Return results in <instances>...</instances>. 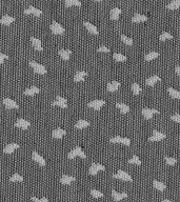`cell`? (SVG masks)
Segmentation results:
<instances>
[{"instance_id":"obj_39","label":"cell","mask_w":180,"mask_h":202,"mask_svg":"<svg viewBox=\"0 0 180 202\" xmlns=\"http://www.w3.org/2000/svg\"><path fill=\"white\" fill-rule=\"evenodd\" d=\"M128 163L130 164H137V165H140L141 164V160L138 158V156L137 155H134V156L132 157V158L128 160Z\"/></svg>"},{"instance_id":"obj_2","label":"cell","mask_w":180,"mask_h":202,"mask_svg":"<svg viewBox=\"0 0 180 202\" xmlns=\"http://www.w3.org/2000/svg\"><path fill=\"white\" fill-rule=\"evenodd\" d=\"M30 65L32 66L33 71H34L35 73H37V74H41V75H44L46 74V68L44 65H42V64L38 63V62L34 61V60H31L30 61Z\"/></svg>"},{"instance_id":"obj_33","label":"cell","mask_w":180,"mask_h":202,"mask_svg":"<svg viewBox=\"0 0 180 202\" xmlns=\"http://www.w3.org/2000/svg\"><path fill=\"white\" fill-rule=\"evenodd\" d=\"M166 8L170 10H176V8H180V0H173L170 3L166 4Z\"/></svg>"},{"instance_id":"obj_12","label":"cell","mask_w":180,"mask_h":202,"mask_svg":"<svg viewBox=\"0 0 180 202\" xmlns=\"http://www.w3.org/2000/svg\"><path fill=\"white\" fill-rule=\"evenodd\" d=\"M31 42H32L33 48H34L36 51H39V52L43 51V48H42L41 40H40V39L36 38V37H31Z\"/></svg>"},{"instance_id":"obj_49","label":"cell","mask_w":180,"mask_h":202,"mask_svg":"<svg viewBox=\"0 0 180 202\" xmlns=\"http://www.w3.org/2000/svg\"><path fill=\"white\" fill-rule=\"evenodd\" d=\"M40 200H41V202H50V201H48V199L46 198V197H42V198L40 199Z\"/></svg>"},{"instance_id":"obj_43","label":"cell","mask_w":180,"mask_h":202,"mask_svg":"<svg viewBox=\"0 0 180 202\" xmlns=\"http://www.w3.org/2000/svg\"><path fill=\"white\" fill-rule=\"evenodd\" d=\"M121 139H122V137L115 136V137H112V138L110 139V142L111 143H121Z\"/></svg>"},{"instance_id":"obj_18","label":"cell","mask_w":180,"mask_h":202,"mask_svg":"<svg viewBox=\"0 0 180 202\" xmlns=\"http://www.w3.org/2000/svg\"><path fill=\"white\" fill-rule=\"evenodd\" d=\"M58 54H59V56L63 59V60H68L70 57H71V55H72V51L64 50V48H60V50H58Z\"/></svg>"},{"instance_id":"obj_32","label":"cell","mask_w":180,"mask_h":202,"mask_svg":"<svg viewBox=\"0 0 180 202\" xmlns=\"http://www.w3.org/2000/svg\"><path fill=\"white\" fill-rule=\"evenodd\" d=\"M168 92L170 94V96L174 99H180V92L173 88H168Z\"/></svg>"},{"instance_id":"obj_14","label":"cell","mask_w":180,"mask_h":202,"mask_svg":"<svg viewBox=\"0 0 180 202\" xmlns=\"http://www.w3.org/2000/svg\"><path fill=\"white\" fill-rule=\"evenodd\" d=\"M65 134H66V131L63 130V128H61V127L55 128V130L52 132V136L56 139H61Z\"/></svg>"},{"instance_id":"obj_21","label":"cell","mask_w":180,"mask_h":202,"mask_svg":"<svg viewBox=\"0 0 180 202\" xmlns=\"http://www.w3.org/2000/svg\"><path fill=\"white\" fill-rule=\"evenodd\" d=\"M32 157H33V160H35L37 162V163H39L41 166L45 165V160H44V158L41 156V155H39L37 152H33Z\"/></svg>"},{"instance_id":"obj_7","label":"cell","mask_w":180,"mask_h":202,"mask_svg":"<svg viewBox=\"0 0 180 202\" xmlns=\"http://www.w3.org/2000/svg\"><path fill=\"white\" fill-rule=\"evenodd\" d=\"M104 103H105V101L102 100V99H96V100H93V101L88 102V108H94V110H96V111H99L100 108H101L102 106L104 105Z\"/></svg>"},{"instance_id":"obj_35","label":"cell","mask_w":180,"mask_h":202,"mask_svg":"<svg viewBox=\"0 0 180 202\" xmlns=\"http://www.w3.org/2000/svg\"><path fill=\"white\" fill-rule=\"evenodd\" d=\"M64 4H65V6H72V5L81 6V2L79 0H65Z\"/></svg>"},{"instance_id":"obj_40","label":"cell","mask_w":180,"mask_h":202,"mask_svg":"<svg viewBox=\"0 0 180 202\" xmlns=\"http://www.w3.org/2000/svg\"><path fill=\"white\" fill-rule=\"evenodd\" d=\"M121 40L123 41L125 44H128V45H132L133 44V39L130 38V37H128L126 35H124V34H121Z\"/></svg>"},{"instance_id":"obj_9","label":"cell","mask_w":180,"mask_h":202,"mask_svg":"<svg viewBox=\"0 0 180 202\" xmlns=\"http://www.w3.org/2000/svg\"><path fill=\"white\" fill-rule=\"evenodd\" d=\"M142 115L145 119H151L153 117L154 114H159L158 110H155V108H142Z\"/></svg>"},{"instance_id":"obj_4","label":"cell","mask_w":180,"mask_h":202,"mask_svg":"<svg viewBox=\"0 0 180 202\" xmlns=\"http://www.w3.org/2000/svg\"><path fill=\"white\" fill-rule=\"evenodd\" d=\"M104 170H105V167H104L102 164L96 163V162H93V163L91 164V166H90L88 173H90V175H92V176H96V175L98 174L100 171H104Z\"/></svg>"},{"instance_id":"obj_38","label":"cell","mask_w":180,"mask_h":202,"mask_svg":"<svg viewBox=\"0 0 180 202\" xmlns=\"http://www.w3.org/2000/svg\"><path fill=\"white\" fill-rule=\"evenodd\" d=\"M113 58H114L116 61H125L126 59H128L126 58V56L120 54V53H115V54L113 55Z\"/></svg>"},{"instance_id":"obj_11","label":"cell","mask_w":180,"mask_h":202,"mask_svg":"<svg viewBox=\"0 0 180 202\" xmlns=\"http://www.w3.org/2000/svg\"><path fill=\"white\" fill-rule=\"evenodd\" d=\"M30 125H31L30 121L25 120V119L23 118H19L18 120L15 122V126H17V127L19 128H22V130H26Z\"/></svg>"},{"instance_id":"obj_42","label":"cell","mask_w":180,"mask_h":202,"mask_svg":"<svg viewBox=\"0 0 180 202\" xmlns=\"http://www.w3.org/2000/svg\"><path fill=\"white\" fill-rule=\"evenodd\" d=\"M91 195H92L94 198H102V197H103V194H102L100 190H91Z\"/></svg>"},{"instance_id":"obj_29","label":"cell","mask_w":180,"mask_h":202,"mask_svg":"<svg viewBox=\"0 0 180 202\" xmlns=\"http://www.w3.org/2000/svg\"><path fill=\"white\" fill-rule=\"evenodd\" d=\"M90 126V122L88 120H84V119H79L78 121L75 123V127L76 128H84V127H88Z\"/></svg>"},{"instance_id":"obj_47","label":"cell","mask_w":180,"mask_h":202,"mask_svg":"<svg viewBox=\"0 0 180 202\" xmlns=\"http://www.w3.org/2000/svg\"><path fill=\"white\" fill-rule=\"evenodd\" d=\"M171 119L175 122H180V114H175L171 116Z\"/></svg>"},{"instance_id":"obj_1","label":"cell","mask_w":180,"mask_h":202,"mask_svg":"<svg viewBox=\"0 0 180 202\" xmlns=\"http://www.w3.org/2000/svg\"><path fill=\"white\" fill-rule=\"evenodd\" d=\"M77 156H79L80 158H82V159H85L86 158L85 153L82 151V148L80 147V146H76L74 150H72L68 154V159H74L75 157H77Z\"/></svg>"},{"instance_id":"obj_24","label":"cell","mask_w":180,"mask_h":202,"mask_svg":"<svg viewBox=\"0 0 180 202\" xmlns=\"http://www.w3.org/2000/svg\"><path fill=\"white\" fill-rule=\"evenodd\" d=\"M39 92H40L39 88L33 85V86L28 88L25 91H24V95H26V96H33V95H35V94H38Z\"/></svg>"},{"instance_id":"obj_13","label":"cell","mask_w":180,"mask_h":202,"mask_svg":"<svg viewBox=\"0 0 180 202\" xmlns=\"http://www.w3.org/2000/svg\"><path fill=\"white\" fill-rule=\"evenodd\" d=\"M24 14H28V15L33 14V15H35V16H40V15L42 14V12H41V10H39V8H35V6H33V5H30L28 8L24 10Z\"/></svg>"},{"instance_id":"obj_17","label":"cell","mask_w":180,"mask_h":202,"mask_svg":"<svg viewBox=\"0 0 180 202\" xmlns=\"http://www.w3.org/2000/svg\"><path fill=\"white\" fill-rule=\"evenodd\" d=\"M112 197L115 201H120V200H122V199L126 198V197H128V194H126V193H118V192H116L115 190H112Z\"/></svg>"},{"instance_id":"obj_5","label":"cell","mask_w":180,"mask_h":202,"mask_svg":"<svg viewBox=\"0 0 180 202\" xmlns=\"http://www.w3.org/2000/svg\"><path fill=\"white\" fill-rule=\"evenodd\" d=\"M113 177L116 179H121V180H123V181H130V182L133 181L132 177H131L125 171H122V170H119L117 174L113 175Z\"/></svg>"},{"instance_id":"obj_22","label":"cell","mask_w":180,"mask_h":202,"mask_svg":"<svg viewBox=\"0 0 180 202\" xmlns=\"http://www.w3.org/2000/svg\"><path fill=\"white\" fill-rule=\"evenodd\" d=\"M83 25L85 26V28H88V32L92 33V34H94V35H98V34H99V33H98V30H97V28L94 25V24L91 23V22H88V21H84V22H83Z\"/></svg>"},{"instance_id":"obj_50","label":"cell","mask_w":180,"mask_h":202,"mask_svg":"<svg viewBox=\"0 0 180 202\" xmlns=\"http://www.w3.org/2000/svg\"><path fill=\"white\" fill-rule=\"evenodd\" d=\"M176 73L180 76V65H177V66H176Z\"/></svg>"},{"instance_id":"obj_10","label":"cell","mask_w":180,"mask_h":202,"mask_svg":"<svg viewBox=\"0 0 180 202\" xmlns=\"http://www.w3.org/2000/svg\"><path fill=\"white\" fill-rule=\"evenodd\" d=\"M3 103L8 110H13V108H19V105L16 101H14L11 98H4Z\"/></svg>"},{"instance_id":"obj_45","label":"cell","mask_w":180,"mask_h":202,"mask_svg":"<svg viewBox=\"0 0 180 202\" xmlns=\"http://www.w3.org/2000/svg\"><path fill=\"white\" fill-rule=\"evenodd\" d=\"M121 143H122V144H124V145H126V146H130L131 140L128 138V137H122V139H121Z\"/></svg>"},{"instance_id":"obj_48","label":"cell","mask_w":180,"mask_h":202,"mask_svg":"<svg viewBox=\"0 0 180 202\" xmlns=\"http://www.w3.org/2000/svg\"><path fill=\"white\" fill-rule=\"evenodd\" d=\"M32 201H34V202H41V200H40V199H38L37 197H35V196L32 197Z\"/></svg>"},{"instance_id":"obj_16","label":"cell","mask_w":180,"mask_h":202,"mask_svg":"<svg viewBox=\"0 0 180 202\" xmlns=\"http://www.w3.org/2000/svg\"><path fill=\"white\" fill-rule=\"evenodd\" d=\"M85 76H88V73H86L85 71H78V72H76L74 75V81L75 82L83 81Z\"/></svg>"},{"instance_id":"obj_15","label":"cell","mask_w":180,"mask_h":202,"mask_svg":"<svg viewBox=\"0 0 180 202\" xmlns=\"http://www.w3.org/2000/svg\"><path fill=\"white\" fill-rule=\"evenodd\" d=\"M15 21V17L10 16V15H4L0 19V24H3V25H10L11 23Z\"/></svg>"},{"instance_id":"obj_31","label":"cell","mask_w":180,"mask_h":202,"mask_svg":"<svg viewBox=\"0 0 180 202\" xmlns=\"http://www.w3.org/2000/svg\"><path fill=\"white\" fill-rule=\"evenodd\" d=\"M157 57H159V53L153 51V52H150V53H148V54L144 55V60L150 61V60H153V59L157 58Z\"/></svg>"},{"instance_id":"obj_6","label":"cell","mask_w":180,"mask_h":202,"mask_svg":"<svg viewBox=\"0 0 180 202\" xmlns=\"http://www.w3.org/2000/svg\"><path fill=\"white\" fill-rule=\"evenodd\" d=\"M52 104L53 105H57L62 108H68V100H66L65 98H63V97L59 96V95L56 97V99L52 102Z\"/></svg>"},{"instance_id":"obj_46","label":"cell","mask_w":180,"mask_h":202,"mask_svg":"<svg viewBox=\"0 0 180 202\" xmlns=\"http://www.w3.org/2000/svg\"><path fill=\"white\" fill-rule=\"evenodd\" d=\"M97 51H98V52H105V53H108V52H110V48H108V46L100 45L99 48H97Z\"/></svg>"},{"instance_id":"obj_26","label":"cell","mask_w":180,"mask_h":202,"mask_svg":"<svg viewBox=\"0 0 180 202\" xmlns=\"http://www.w3.org/2000/svg\"><path fill=\"white\" fill-rule=\"evenodd\" d=\"M145 20H148V16H146V15L138 14V13L134 14V16L132 17V21L133 22H143Z\"/></svg>"},{"instance_id":"obj_44","label":"cell","mask_w":180,"mask_h":202,"mask_svg":"<svg viewBox=\"0 0 180 202\" xmlns=\"http://www.w3.org/2000/svg\"><path fill=\"white\" fill-rule=\"evenodd\" d=\"M5 59H8V56L6 54H4V53L0 52V64L3 63L5 61Z\"/></svg>"},{"instance_id":"obj_25","label":"cell","mask_w":180,"mask_h":202,"mask_svg":"<svg viewBox=\"0 0 180 202\" xmlns=\"http://www.w3.org/2000/svg\"><path fill=\"white\" fill-rule=\"evenodd\" d=\"M76 180V178L73 176H68V175H63V176H61V178H60V182H61L62 184H65V185H68V184H71L73 181Z\"/></svg>"},{"instance_id":"obj_23","label":"cell","mask_w":180,"mask_h":202,"mask_svg":"<svg viewBox=\"0 0 180 202\" xmlns=\"http://www.w3.org/2000/svg\"><path fill=\"white\" fill-rule=\"evenodd\" d=\"M121 14V8H113L110 12V17L112 20H117Z\"/></svg>"},{"instance_id":"obj_30","label":"cell","mask_w":180,"mask_h":202,"mask_svg":"<svg viewBox=\"0 0 180 202\" xmlns=\"http://www.w3.org/2000/svg\"><path fill=\"white\" fill-rule=\"evenodd\" d=\"M153 186H154L156 190H160V192H163V190L166 188L165 184L162 183V182H160V181H158V180H154V181H153Z\"/></svg>"},{"instance_id":"obj_3","label":"cell","mask_w":180,"mask_h":202,"mask_svg":"<svg viewBox=\"0 0 180 202\" xmlns=\"http://www.w3.org/2000/svg\"><path fill=\"white\" fill-rule=\"evenodd\" d=\"M50 28H51V31H52L53 34H55V35H61L65 32V28H64L61 24L58 23V22L55 21V20L52 22Z\"/></svg>"},{"instance_id":"obj_51","label":"cell","mask_w":180,"mask_h":202,"mask_svg":"<svg viewBox=\"0 0 180 202\" xmlns=\"http://www.w3.org/2000/svg\"><path fill=\"white\" fill-rule=\"evenodd\" d=\"M161 202H173L172 200H168V199H163Z\"/></svg>"},{"instance_id":"obj_41","label":"cell","mask_w":180,"mask_h":202,"mask_svg":"<svg viewBox=\"0 0 180 202\" xmlns=\"http://www.w3.org/2000/svg\"><path fill=\"white\" fill-rule=\"evenodd\" d=\"M164 160H165V162L168 164V165H175V164L177 163V159L172 158V157L165 156V157H164Z\"/></svg>"},{"instance_id":"obj_27","label":"cell","mask_w":180,"mask_h":202,"mask_svg":"<svg viewBox=\"0 0 180 202\" xmlns=\"http://www.w3.org/2000/svg\"><path fill=\"white\" fill-rule=\"evenodd\" d=\"M158 81H160V77L158 75H153V76L148 77V78L146 79L145 84H148V85H150V86H153L156 82H158Z\"/></svg>"},{"instance_id":"obj_37","label":"cell","mask_w":180,"mask_h":202,"mask_svg":"<svg viewBox=\"0 0 180 202\" xmlns=\"http://www.w3.org/2000/svg\"><path fill=\"white\" fill-rule=\"evenodd\" d=\"M10 181H12V182H21V181H23V177H22L20 174H17V173H16V174H14L12 177H11Z\"/></svg>"},{"instance_id":"obj_34","label":"cell","mask_w":180,"mask_h":202,"mask_svg":"<svg viewBox=\"0 0 180 202\" xmlns=\"http://www.w3.org/2000/svg\"><path fill=\"white\" fill-rule=\"evenodd\" d=\"M142 88H140V85L137 82H133L132 83V92L134 93L135 95H139L140 93H141Z\"/></svg>"},{"instance_id":"obj_8","label":"cell","mask_w":180,"mask_h":202,"mask_svg":"<svg viewBox=\"0 0 180 202\" xmlns=\"http://www.w3.org/2000/svg\"><path fill=\"white\" fill-rule=\"evenodd\" d=\"M166 137L165 134H163V133L159 132V131L157 130H154L153 131V135L148 138V141H161L162 139H164Z\"/></svg>"},{"instance_id":"obj_36","label":"cell","mask_w":180,"mask_h":202,"mask_svg":"<svg viewBox=\"0 0 180 202\" xmlns=\"http://www.w3.org/2000/svg\"><path fill=\"white\" fill-rule=\"evenodd\" d=\"M172 38H173V35L168 32H162L159 37V39L161 41H164V40H166V39H172Z\"/></svg>"},{"instance_id":"obj_19","label":"cell","mask_w":180,"mask_h":202,"mask_svg":"<svg viewBox=\"0 0 180 202\" xmlns=\"http://www.w3.org/2000/svg\"><path fill=\"white\" fill-rule=\"evenodd\" d=\"M120 82L119 81H112V82H108V85H106V88H108V92H116L117 90L120 88Z\"/></svg>"},{"instance_id":"obj_20","label":"cell","mask_w":180,"mask_h":202,"mask_svg":"<svg viewBox=\"0 0 180 202\" xmlns=\"http://www.w3.org/2000/svg\"><path fill=\"white\" fill-rule=\"evenodd\" d=\"M19 144L18 143H10L8 144V145L5 146V147L3 148V152L5 153V154H12L13 152H14L15 150H17V148H19Z\"/></svg>"},{"instance_id":"obj_28","label":"cell","mask_w":180,"mask_h":202,"mask_svg":"<svg viewBox=\"0 0 180 202\" xmlns=\"http://www.w3.org/2000/svg\"><path fill=\"white\" fill-rule=\"evenodd\" d=\"M116 106L119 108L120 112H121L122 114H126V113L130 112V106H128V104H125V103H122V102H117Z\"/></svg>"}]
</instances>
